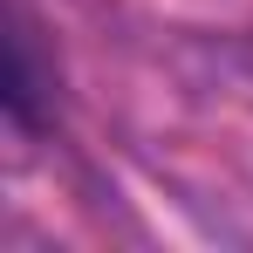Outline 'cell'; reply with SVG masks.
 I'll return each instance as SVG.
<instances>
[{"label":"cell","instance_id":"6da1fadb","mask_svg":"<svg viewBox=\"0 0 253 253\" xmlns=\"http://www.w3.org/2000/svg\"><path fill=\"white\" fill-rule=\"evenodd\" d=\"M48 89H55V69H42V55H35V28L14 21V35H7V124L21 130V137L42 130Z\"/></svg>","mask_w":253,"mask_h":253}]
</instances>
